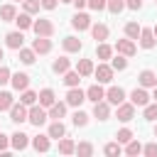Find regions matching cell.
I'll return each mask as SVG.
<instances>
[{
    "mask_svg": "<svg viewBox=\"0 0 157 157\" xmlns=\"http://www.w3.org/2000/svg\"><path fill=\"white\" fill-rule=\"evenodd\" d=\"M47 120H49V115H47V108H44V105H39V103H32V105L27 108V123H29V125H34V128H42Z\"/></svg>",
    "mask_w": 157,
    "mask_h": 157,
    "instance_id": "cell-1",
    "label": "cell"
},
{
    "mask_svg": "<svg viewBox=\"0 0 157 157\" xmlns=\"http://www.w3.org/2000/svg\"><path fill=\"white\" fill-rule=\"evenodd\" d=\"M32 29H34L37 37H52L54 34V22L47 20V17H39V20L32 22Z\"/></svg>",
    "mask_w": 157,
    "mask_h": 157,
    "instance_id": "cell-2",
    "label": "cell"
},
{
    "mask_svg": "<svg viewBox=\"0 0 157 157\" xmlns=\"http://www.w3.org/2000/svg\"><path fill=\"white\" fill-rule=\"evenodd\" d=\"M115 118H118L120 123H130V120L135 118V105H132L130 101L118 103V105H115Z\"/></svg>",
    "mask_w": 157,
    "mask_h": 157,
    "instance_id": "cell-3",
    "label": "cell"
},
{
    "mask_svg": "<svg viewBox=\"0 0 157 157\" xmlns=\"http://www.w3.org/2000/svg\"><path fill=\"white\" fill-rule=\"evenodd\" d=\"M113 49H115L118 54H123V56H128V59H130V56H135L137 44H135V39H128V37H125V39H118Z\"/></svg>",
    "mask_w": 157,
    "mask_h": 157,
    "instance_id": "cell-4",
    "label": "cell"
},
{
    "mask_svg": "<svg viewBox=\"0 0 157 157\" xmlns=\"http://www.w3.org/2000/svg\"><path fill=\"white\" fill-rule=\"evenodd\" d=\"M113 74H115V71H113V66H110V64H105V61H101V64L93 69V76L98 78V83H110V81H113Z\"/></svg>",
    "mask_w": 157,
    "mask_h": 157,
    "instance_id": "cell-5",
    "label": "cell"
},
{
    "mask_svg": "<svg viewBox=\"0 0 157 157\" xmlns=\"http://www.w3.org/2000/svg\"><path fill=\"white\" fill-rule=\"evenodd\" d=\"M150 93H147V88H142V86H137V88H132L130 91V103L135 105V108H142V105H147L150 103Z\"/></svg>",
    "mask_w": 157,
    "mask_h": 157,
    "instance_id": "cell-6",
    "label": "cell"
},
{
    "mask_svg": "<svg viewBox=\"0 0 157 157\" xmlns=\"http://www.w3.org/2000/svg\"><path fill=\"white\" fill-rule=\"evenodd\" d=\"M83 101H86V91H81L78 86H71V88L66 91V105H71V108H78Z\"/></svg>",
    "mask_w": 157,
    "mask_h": 157,
    "instance_id": "cell-7",
    "label": "cell"
},
{
    "mask_svg": "<svg viewBox=\"0 0 157 157\" xmlns=\"http://www.w3.org/2000/svg\"><path fill=\"white\" fill-rule=\"evenodd\" d=\"M10 147H12V150H17V152L27 150V147H29V135H25L22 130L12 132V135H10Z\"/></svg>",
    "mask_w": 157,
    "mask_h": 157,
    "instance_id": "cell-8",
    "label": "cell"
},
{
    "mask_svg": "<svg viewBox=\"0 0 157 157\" xmlns=\"http://www.w3.org/2000/svg\"><path fill=\"white\" fill-rule=\"evenodd\" d=\"M61 47H64V52H66V54H78V52L83 49V42H81L78 37L69 34V37H64V39H61Z\"/></svg>",
    "mask_w": 157,
    "mask_h": 157,
    "instance_id": "cell-9",
    "label": "cell"
},
{
    "mask_svg": "<svg viewBox=\"0 0 157 157\" xmlns=\"http://www.w3.org/2000/svg\"><path fill=\"white\" fill-rule=\"evenodd\" d=\"M66 101H54L49 108H47V115H49V120H61L64 115H66Z\"/></svg>",
    "mask_w": 157,
    "mask_h": 157,
    "instance_id": "cell-10",
    "label": "cell"
},
{
    "mask_svg": "<svg viewBox=\"0 0 157 157\" xmlns=\"http://www.w3.org/2000/svg\"><path fill=\"white\" fill-rule=\"evenodd\" d=\"M137 83H140L142 88H155V86H157V74H155L152 69H142V71L137 74Z\"/></svg>",
    "mask_w": 157,
    "mask_h": 157,
    "instance_id": "cell-11",
    "label": "cell"
},
{
    "mask_svg": "<svg viewBox=\"0 0 157 157\" xmlns=\"http://www.w3.org/2000/svg\"><path fill=\"white\" fill-rule=\"evenodd\" d=\"M71 27H74L76 32H86V29H91V17H88L86 12H76V15L71 17Z\"/></svg>",
    "mask_w": 157,
    "mask_h": 157,
    "instance_id": "cell-12",
    "label": "cell"
},
{
    "mask_svg": "<svg viewBox=\"0 0 157 157\" xmlns=\"http://www.w3.org/2000/svg\"><path fill=\"white\" fill-rule=\"evenodd\" d=\"M105 98V88H103V83H93V86H88L86 88V101H91V103H98V101H103Z\"/></svg>",
    "mask_w": 157,
    "mask_h": 157,
    "instance_id": "cell-13",
    "label": "cell"
},
{
    "mask_svg": "<svg viewBox=\"0 0 157 157\" xmlns=\"http://www.w3.org/2000/svg\"><path fill=\"white\" fill-rule=\"evenodd\" d=\"M10 120H12L15 125L25 123V120H27V105H25V103H12V108H10Z\"/></svg>",
    "mask_w": 157,
    "mask_h": 157,
    "instance_id": "cell-14",
    "label": "cell"
},
{
    "mask_svg": "<svg viewBox=\"0 0 157 157\" xmlns=\"http://www.w3.org/2000/svg\"><path fill=\"white\" fill-rule=\"evenodd\" d=\"M5 44L10 47V49H22V44H25V34H22V29H17V32H7L5 34Z\"/></svg>",
    "mask_w": 157,
    "mask_h": 157,
    "instance_id": "cell-15",
    "label": "cell"
},
{
    "mask_svg": "<svg viewBox=\"0 0 157 157\" xmlns=\"http://www.w3.org/2000/svg\"><path fill=\"white\" fill-rule=\"evenodd\" d=\"M140 47L142 49H155V44H157V37H155V32L152 29H147V27H142L140 29Z\"/></svg>",
    "mask_w": 157,
    "mask_h": 157,
    "instance_id": "cell-16",
    "label": "cell"
},
{
    "mask_svg": "<svg viewBox=\"0 0 157 157\" xmlns=\"http://www.w3.org/2000/svg\"><path fill=\"white\" fill-rule=\"evenodd\" d=\"M93 118L96 120H108L110 118V103L105 98L98 101V103H93Z\"/></svg>",
    "mask_w": 157,
    "mask_h": 157,
    "instance_id": "cell-17",
    "label": "cell"
},
{
    "mask_svg": "<svg viewBox=\"0 0 157 157\" xmlns=\"http://www.w3.org/2000/svg\"><path fill=\"white\" fill-rule=\"evenodd\" d=\"M10 83H12L15 91H25V88H29V76L25 71H17V74L10 76Z\"/></svg>",
    "mask_w": 157,
    "mask_h": 157,
    "instance_id": "cell-18",
    "label": "cell"
},
{
    "mask_svg": "<svg viewBox=\"0 0 157 157\" xmlns=\"http://www.w3.org/2000/svg\"><path fill=\"white\" fill-rule=\"evenodd\" d=\"M105 101H108L110 105H118V103L125 101V91H123L120 86H110V88L105 91Z\"/></svg>",
    "mask_w": 157,
    "mask_h": 157,
    "instance_id": "cell-19",
    "label": "cell"
},
{
    "mask_svg": "<svg viewBox=\"0 0 157 157\" xmlns=\"http://www.w3.org/2000/svg\"><path fill=\"white\" fill-rule=\"evenodd\" d=\"M32 49H34V54H49L52 52V39L49 37H37V39H32Z\"/></svg>",
    "mask_w": 157,
    "mask_h": 157,
    "instance_id": "cell-20",
    "label": "cell"
},
{
    "mask_svg": "<svg viewBox=\"0 0 157 157\" xmlns=\"http://www.w3.org/2000/svg\"><path fill=\"white\" fill-rule=\"evenodd\" d=\"M29 145H32L37 152H49V147H52V137H49V135H37V137L29 140Z\"/></svg>",
    "mask_w": 157,
    "mask_h": 157,
    "instance_id": "cell-21",
    "label": "cell"
},
{
    "mask_svg": "<svg viewBox=\"0 0 157 157\" xmlns=\"http://www.w3.org/2000/svg\"><path fill=\"white\" fill-rule=\"evenodd\" d=\"M91 34H93L96 42H105L110 32H108V25H103V22H96V25H93V22H91Z\"/></svg>",
    "mask_w": 157,
    "mask_h": 157,
    "instance_id": "cell-22",
    "label": "cell"
},
{
    "mask_svg": "<svg viewBox=\"0 0 157 157\" xmlns=\"http://www.w3.org/2000/svg\"><path fill=\"white\" fill-rule=\"evenodd\" d=\"M47 135H49L52 140H59V137H64V135H66V125H64L61 120H52V123H49Z\"/></svg>",
    "mask_w": 157,
    "mask_h": 157,
    "instance_id": "cell-23",
    "label": "cell"
},
{
    "mask_svg": "<svg viewBox=\"0 0 157 157\" xmlns=\"http://www.w3.org/2000/svg\"><path fill=\"white\" fill-rule=\"evenodd\" d=\"M54 101H56V93H54L52 88H42V91L37 93V103H39V105H44V108H49Z\"/></svg>",
    "mask_w": 157,
    "mask_h": 157,
    "instance_id": "cell-24",
    "label": "cell"
},
{
    "mask_svg": "<svg viewBox=\"0 0 157 157\" xmlns=\"http://www.w3.org/2000/svg\"><path fill=\"white\" fill-rule=\"evenodd\" d=\"M69 69H71V59L69 56H59V59L52 61V71L54 74H66Z\"/></svg>",
    "mask_w": 157,
    "mask_h": 157,
    "instance_id": "cell-25",
    "label": "cell"
},
{
    "mask_svg": "<svg viewBox=\"0 0 157 157\" xmlns=\"http://www.w3.org/2000/svg\"><path fill=\"white\" fill-rule=\"evenodd\" d=\"M113 47L110 44H105V42H98V47H96V56L101 59V61H110V56H113Z\"/></svg>",
    "mask_w": 157,
    "mask_h": 157,
    "instance_id": "cell-26",
    "label": "cell"
},
{
    "mask_svg": "<svg viewBox=\"0 0 157 157\" xmlns=\"http://www.w3.org/2000/svg\"><path fill=\"white\" fill-rule=\"evenodd\" d=\"M32 22H34V20H32L29 12H20V15L15 17V25H17V29H22V32H25V29H32Z\"/></svg>",
    "mask_w": 157,
    "mask_h": 157,
    "instance_id": "cell-27",
    "label": "cell"
},
{
    "mask_svg": "<svg viewBox=\"0 0 157 157\" xmlns=\"http://www.w3.org/2000/svg\"><path fill=\"white\" fill-rule=\"evenodd\" d=\"M17 54H20V61H22L25 66H29V64H34V61H37V54H34V49H32V47H29V49H25V47H22V49H17Z\"/></svg>",
    "mask_w": 157,
    "mask_h": 157,
    "instance_id": "cell-28",
    "label": "cell"
},
{
    "mask_svg": "<svg viewBox=\"0 0 157 157\" xmlns=\"http://www.w3.org/2000/svg\"><path fill=\"white\" fill-rule=\"evenodd\" d=\"M93 61L91 59H78V64H76V71L81 74V76H93Z\"/></svg>",
    "mask_w": 157,
    "mask_h": 157,
    "instance_id": "cell-29",
    "label": "cell"
},
{
    "mask_svg": "<svg viewBox=\"0 0 157 157\" xmlns=\"http://www.w3.org/2000/svg\"><path fill=\"white\" fill-rule=\"evenodd\" d=\"M15 17H17L15 5H2V7H0V20H2V22H15Z\"/></svg>",
    "mask_w": 157,
    "mask_h": 157,
    "instance_id": "cell-30",
    "label": "cell"
},
{
    "mask_svg": "<svg viewBox=\"0 0 157 157\" xmlns=\"http://www.w3.org/2000/svg\"><path fill=\"white\" fill-rule=\"evenodd\" d=\"M81 78H83V76H81L76 69H69V71L64 74V83H66L69 88H71V86H78V83H81Z\"/></svg>",
    "mask_w": 157,
    "mask_h": 157,
    "instance_id": "cell-31",
    "label": "cell"
},
{
    "mask_svg": "<svg viewBox=\"0 0 157 157\" xmlns=\"http://www.w3.org/2000/svg\"><path fill=\"white\" fill-rule=\"evenodd\" d=\"M71 123H74L76 128H86V125H88V113L81 110V108H76V113L71 115Z\"/></svg>",
    "mask_w": 157,
    "mask_h": 157,
    "instance_id": "cell-32",
    "label": "cell"
},
{
    "mask_svg": "<svg viewBox=\"0 0 157 157\" xmlns=\"http://www.w3.org/2000/svg\"><path fill=\"white\" fill-rule=\"evenodd\" d=\"M74 150H76V142H74V140H69L66 135L59 137V152H61V155H74Z\"/></svg>",
    "mask_w": 157,
    "mask_h": 157,
    "instance_id": "cell-33",
    "label": "cell"
},
{
    "mask_svg": "<svg viewBox=\"0 0 157 157\" xmlns=\"http://www.w3.org/2000/svg\"><path fill=\"white\" fill-rule=\"evenodd\" d=\"M123 152L125 155H130V157H135V155H142V145H140V140H130V142H125V147H123Z\"/></svg>",
    "mask_w": 157,
    "mask_h": 157,
    "instance_id": "cell-34",
    "label": "cell"
},
{
    "mask_svg": "<svg viewBox=\"0 0 157 157\" xmlns=\"http://www.w3.org/2000/svg\"><path fill=\"white\" fill-rule=\"evenodd\" d=\"M110 66H113V71H125L128 69V56H123V54L110 56Z\"/></svg>",
    "mask_w": 157,
    "mask_h": 157,
    "instance_id": "cell-35",
    "label": "cell"
},
{
    "mask_svg": "<svg viewBox=\"0 0 157 157\" xmlns=\"http://www.w3.org/2000/svg\"><path fill=\"white\" fill-rule=\"evenodd\" d=\"M20 103H25V105L29 108L32 103H37V93H34L32 88H25V91H20Z\"/></svg>",
    "mask_w": 157,
    "mask_h": 157,
    "instance_id": "cell-36",
    "label": "cell"
},
{
    "mask_svg": "<svg viewBox=\"0 0 157 157\" xmlns=\"http://www.w3.org/2000/svg\"><path fill=\"white\" fill-rule=\"evenodd\" d=\"M74 152H76L78 157H91V155H93V145H91L88 140H83V142H78V145H76V150H74Z\"/></svg>",
    "mask_w": 157,
    "mask_h": 157,
    "instance_id": "cell-37",
    "label": "cell"
},
{
    "mask_svg": "<svg viewBox=\"0 0 157 157\" xmlns=\"http://www.w3.org/2000/svg\"><path fill=\"white\" fill-rule=\"evenodd\" d=\"M15 103V96L10 91H0V110H10Z\"/></svg>",
    "mask_w": 157,
    "mask_h": 157,
    "instance_id": "cell-38",
    "label": "cell"
},
{
    "mask_svg": "<svg viewBox=\"0 0 157 157\" xmlns=\"http://www.w3.org/2000/svg\"><path fill=\"white\" fill-rule=\"evenodd\" d=\"M105 10L113 15H120L125 10V0H105Z\"/></svg>",
    "mask_w": 157,
    "mask_h": 157,
    "instance_id": "cell-39",
    "label": "cell"
},
{
    "mask_svg": "<svg viewBox=\"0 0 157 157\" xmlns=\"http://www.w3.org/2000/svg\"><path fill=\"white\" fill-rule=\"evenodd\" d=\"M142 118H145V120H157V101L142 105Z\"/></svg>",
    "mask_w": 157,
    "mask_h": 157,
    "instance_id": "cell-40",
    "label": "cell"
},
{
    "mask_svg": "<svg viewBox=\"0 0 157 157\" xmlns=\"http://www.w3.org/2000/svg\"><path fill=\"white\" fill-rule=\"evenodd\" d=\"M140 29H142V27H140L137 22H128V25H125V37H128V39H137V37H140Z\"/></svg>",
    "mask_w": 157,
    "mask_h": 157,
    "instance_id": "cell-41",
    "label": "cell"
},
{
    "mask_svg": "<svg viewBox=\"0 0 157 157\" xmlns=\"http://www.w3.org/2000/svg\"><path fill=\"white\" fill-rule=\"evenodd\" d=\"M132 137H135V135H132V130H130V128H120V130L115 132V140H118L120 145H125V142H130Z\"/></svg>",
    "mask_w": 157,
    "mask_h": 157,
    "instance_id": "cell-42",
    "label": "cell"
},
{
    "mask_svg": "<svg viewBox=\"0 0 157 157\" xmlns=\"http://www.w3.org/2000/svg\"><path fill=\"white\" fill-rule=\"evenodd\" d=\"M103 152H105L108 157H115V155H120V152H123V145H120L118 140H113V142H108V145L103 147Z\"/></svg>",
    "mask_w": 157,
    "mask_h": 157,
    "instance_id": "cell-43",
    "label": "cell"
},
{
    "mask_svg": "<svg viewBox=\"0 0 157 157\" xmlns=\"http://www.w3.org/2000/svg\"><path fill=\"white\" fill-rule=\"evenodd\" d=\"M22 7H25V12H29V15H37L39 12V0H22Z\"/></svg>",
    "mask_w": 157,
    "mask_h": 157,
    "instance_id": "cell-44",
    "label": "cell"
},
{
    "mask_svg": "<svg viewBox=\"0 0 157 157\" xmlns=\"http://www.w3.org/2000/svg\"><path fill=\"white\" fill-rule=\"evenodd\" d=\"M142 155H145V157H157V142L142 145Z\"/></svg>",
    "mask_w": 157,
    "mask_h": 157,
    "instance_id": "cell-45",
    "label": "cell"
},
{
    "mask_svg": "<svg viewBox=\"0 0 157 157\" xmlns=\"http://www.w3.org/2000/svg\"><path fill=\"white\" fill-rule=\"evenodd\" d=\"M86 7H91L93 12H101V10H105V0H88Z\"/></svg>",
    "mask_w": 157,
    "mask_h": 157,
    "instance_id": "cell-46",
    "label": "cell"
},
{
    "mask_svg": "<svg viewBox=\"0 0 157 157\" xmlns=\"http://www.w3.org/2000/svg\"><path fill=\"white\" fill-rule=\"evenodd\" d=\"M10 76H12V71H10L7 66H2V64H0V86L10 83Z\"/></svg>",
    "mask_w": 157,
    "mask_h": 157,
    "instance_id": "cell-47",
    "label": "cell"
},
{
    "mask_svg": "<svg viewBox=\"0 0 157 157\" xmlns=\"http://www.w3.org/2000/svg\"><path fill=\"white\" fill-rule=\"evenodd\" d=\"M7 150H10V135L0 132V152H2V155H7Z\"/></svg>",
    "mask_w": 157,
    "mask_h": 157,
    "instance_id": "cell-48",
    "label": "cell"
},
{
    "mask_svg": "<svg viewBox=\"0 0 157 157\" xmlns=\"http://www.w3.org/2000/svg\"><path fill=\"white\" fill-rule=\"evenodd\" d=\"M125 7L128 10H140L142 7V0H125Z\"/></svg>",
    "mask_w": 157,
    "mask_h": 157,
    "instance_id": "cell-49",
    "label": "cell"
},
{
    "mask_svg": "<svg viewBox=\"0 0 157 157\" xmlns=\"http://www.w3.org/2000/svg\"><path fill=\"white\" fill-rule=\"evenodd\" d=\"M56 2H59V0H39L42 10H54V7H56Z\"/></svg>",
    "mask_w": 157,
    "mask_h": 157,
    "instance_id": "cell-50",
    "label": "cell"
},
{
    "mask_svg": "<svg viewBox=\"0 0 157 157\" xmlns=\"http://www.w3.org/2000/svg\"><path fill=\"white\" fill-rule=\"evenodd\" d=\"M86 2H88V0H71V5H76V10H81V7H86Z\"/></svg>",
    "mask_w": 157,
    "mask_h": 157,
    "instance_id": "cell-51",
    "label": "cell"
},
{
    "mask_svg": "<svg viewBox=\"0 0 157 157\" xmlns=\"http://www.w3.org/2000/svg\"><path fill=\"white\" fill-rule=\"evenodd\" d=\"M152 98H155V101H157V86H155V88H152Z\"/></svg>",
    "mask_w": 157,
    "mask_h": 157,
    "instance_id": "cell-52",
    "label": "cell"
},
{
    "mask_svg": "<svg viewBox=\"0 0 157 157\" xmlns=\"http://www.w3.org/2000/svg\"><path fill=\"white\" fill-rule=\"evenodd\" d=\"M2 59H5V52H2V47H0V61H2Z\"/></svg>",
    "mask_w": 157,
    "mask_h": 157,
    "instance_id": "cell-53",
    "label": "cell"
},
{
    "mask_svg": "<svg viewBox=\"0 0 157 157\" xmlns=\"http://www.w3.org/2000/svg\"><path fill=\"white\" fill-rule=\"evenodd\" d=\"M152 32H155V37H157V25H155V27H152Z\"/></svg>",
    "mask_w": 157,
    "mask_h": 157,
    "instance_id": "cell-54",
    "label": "cell"
},
{
    "mask_svg": "<svg viewBox=\"0 0 157 157\" xmlns=\"http://www.w3.org/2000/svg\"><path fill=\"white\" fill-rule=\"evenodd\" d=\"M59 2H71V0H59Z\"/></svg>",
    "mask_w": 157,
    "mask_h": 157,
    "instance_id": "cell-55",
    "label": "cell"
},
{
    "mask_svg": "<svg viewBox=\"0 0 157 157\" xmlns=\"http://www.w3.org/2000/svg\"><path fill=\"white\" fill-rule=\"evenodd\" d=\"M155 137H157V125H155Z\"/></svg>",
    "mask_w": 157,
    "mask_h": 157,
    "instance_id": "cell-56",
    "label": "cell"
},
{
    "mask_svg": "<svg viewBox=\"0 0 157 157\" xmlns=\"http://www.w3.org/2000/svg\"><path fill=\"white\" fill-rule=\"evenodd\" d=\"M15 2H22V0H15Z\"/></svg>",
    "mask_w": 157,
    "mask_h": 157,
    "instance_id": "cell-57",
    "label": "cell"
},
{
    "mask_svg": "<svg viewBox=\"0 0 157 157\" xmlns=\"http://www.w3.org/2000/svg\"><path fill=\"white\" fill-rule=\"evenodd\" d=\"M155 5H157V0H155Z\"/></svg>",
    "mask_w": 157,
    "mask_h": 157,
    "instance_id": "cell-58",
    "label": "cell"
}]
</instances>
